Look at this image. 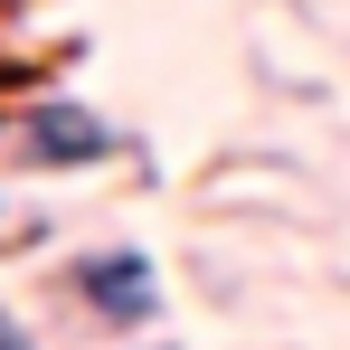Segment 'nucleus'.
I'll return each instance as SVG.
<instances>
[{"label": "nucleus", "mask_w": 350, "mask_h": 350, "mask_svg": "<svg viewBox=\"0 0 350 350\" xmlns=\"http://www.w3.org/2000/svg\"><path fill=\"white\" fill-rule=\"evenodd\" d=\"M76 293H85V303H95L114 332H123V322H152V303H161L152 265H142L133 246H123V256H85V265H76Z\"/></svg>", "instance_id": "obj_1"}, {"label": "nucleus", "mask_w": 350, "mask_h": 350, "mask_svg": "<svg viewBox=\"0 0 350 350\" xmlns=\"http://www.w3.org/2000/svg\"><path fill=\"white\" fill-rule=\"evenodd\" d=\"M29 152H38V161H105L114 133L85 123V105H38V114H29Z\"/></svg>", "instance_id": "obj_2"}, {"label": "nucleus", "mask_w": 350, "mask_h": 350, "mask_svg": "<svg viewBox=\"0 0 350 350\" xmlns=\"http://www.w3.org/2000/svg\"><path fill=\"white\" fill-rule=\"evenodd\" d=\"M0 350H29V341H19V322H10V312H0Z\"/></svg>", "instance_id": "obj_3"}]
</instances>
